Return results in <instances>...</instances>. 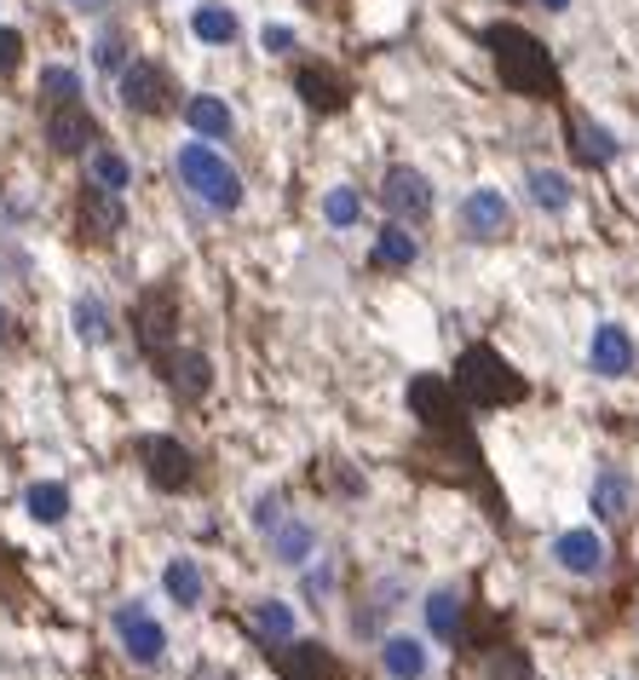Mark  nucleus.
<instances>
[{
  "instance_id": "nucleus-1",
  "label": "nucleus",
  "mask_w": 639,
  "mask_h": 680,
  "mask_svg": "<svg viewBox=\"0 0 639 680\" xmlns=\"http://www.w3.org/2000/svg\"><path fill=\"white\" fill-rule=\"evenodd\" d=\"M490 52H495V70H501V87L519 93V98H553L559 93V76H553V58L548 47L530 36L519 23H495L490 29Z\"/></svg>"
},
{
  "instance_id": "nucleus-2",
  "label": "nucleus",
  "mask_w": 639,
  "mask_h": 680,
  "mask_svg": "<svg viewBox=\"0 0 639 680\" xmlns=\"http://www.w3.org/2000/svg\"><path fill=\"white\" fill-rule=\"evenodd\" d=\"M174 167H179V185H185L196 202H208V208H219V214H237V208H243V174H237V167H230L208 139L179 145Z\"/></svg>"
},
{
  "instance_id": "nucleus-3",
  "label": "nucleus",
  "mask_w": 639,
  "mask_h": 680,
  "mask_svg": "<svg viewBox=\"0 0 639 680\" xmlns=\"http://www.w3.org/2000/svg\"><path fill=\"white\" fill-rule=\"evenodd\" d=\"M455 392L466 404H479V410H490V404H519L530 387H524V376L495 347H466L455 358Z\"/></svg>"
},
{
  "instance_id": "nucleus-4",
  "label": "nucleus",
  "mask_w": 639,
  "mask_h": 680,
  "mask_svg": "<svg viewBox=\"0 0 639 680\" xmlns=\"http://www.w3.org/2000/svg\"><path fill=\"white\" fill-rule=\"evenodd\" d=\"M116 640H121V652L132 658V663H161V652H167V629L150 618V605H139V600H127V605H116Z\"/></svg>"
},
{
  "instance_id": "nucleus-5",
  "label": "nucleus",
  "mask_w": 639,
  "mask_h": 680,
  "mask_svg": "<svg viewBox=\"0 0 639 680\" xmlns=\"http://www.w3.org/2000/svg\"><path fill=\"white\" fill-rule=\"evenodd\" d=\"M272 663H277L283 680H346V663L317 640H283L272 652Z\"/></svg>"
},
{
  "instance_id": "nucleus-6",
  "label": "nucleus",
  "mask_w": 639,
  "mask_h": 680,
  "mask_svg": "<svg viewBox=\"0 0 639 680\" xmlns=\"http://www.w3.org/2000/svg\"><path fill=\"white\" fill-rule=\"evenodd\" d=\"M461 231L473 236V243H501V236L513 231V208H508V196L479 185V191H466L461 202Z\"/></svg>"
},
{
  "instance_id": "nucleus-7",
  "label": "nucleus",
  "mask_w": 639,
  "mask_h": 680,
  "mask_svg": "<svg viewBox=\"0 0 639 680\" xmlns=\"http://www.w3.org/2000/svg\"><path fill=\"white\" fill-rule=\"evenodd\" d=\"M139 456H145V473H150L156 490H190L196 485V462L179 438H145Z\"/></svg>"
},
{
  "instance_id": "nucleus-8",
  "label": "nucleus",
  "mask_w": 639,
  "mask_h": 680,
  "mask_svg": "<svg viewBox=\"0 0 639 680\" xmlns=\"http://www.w3.org/2000/svg\"><path fill=\"white\" fill-rule=\"evenodd\" d=\"M121 105L132 116H161L167 105H174V87H167V70H156V64L132 58L121 70Z\"/></svg>"
},
{
  "instance_id": "nucleus-9",
  "label": "nucleus",
  "mask_w": 639,
  "mask_h": 680,
  "mask_svg": "<svg viewBox=\"0 0 639 680\" xmlns=\"http://www.w3.org/2000/svg\"><path fill=\"white\" fill-rule=\"evenodd\" d=\"M132 323H139V340L150 358H167V347H174V329H179V300L174 289H150L139 300V312H132Z\"/></svg>"
},
{
  "instance_id": "nucleus-10",
  "label": "nucleus",
  "mask_w": 639,
  "mask_h": 680,
  "mask_svg": "<svg viewBox=\"0 0 639 680\" xmlns=\"http://www.w3.org/2000/svg\"><path fill=\"white\" fill-rule=\"evenodd\" d=\"M381 202H386V214L403 225V220H426L432 214V185L426 174H415V167H392L386 185H381Z\"/></svg>"
},
{
  "instance_id": "nucleus-11",
  "label": "nucleus",
  "mask_w": 639,
  "mask_h": 680,
  "mask_svg": "<svg viewBox=\"0 0 639 680\" xmlns=\"http://www.w3.org/2000/svg\"><path fill=\"white\" fill-rule=\"evenodd\" d=\"M553 560H559V571H570V576H599V571H604V536H599L593 525L559 531V536H553Z\"/></svg>"
},
{
  "instance_id": "nucleus-12",
  "label": "nucleus",
  "mask_w": 639,
  "mask_h": 680,
  "mask_svg": "<svg viewBox=\"0 0 639 680\" xmlns=\"http://www.w3.org/2000/svg\"><path fill=\"white\" fill-rule=\"evenodd\" d=\"M121 196L116 191H105V185H87L81 196H76V225H81V236H92V243H110V236L121 231Z\"/></svg>"
},
{
  "instance_id": "nucleus-13",
  "label": "nucleus",
  "mask_w": 639,
  "mask_h": 680,
  "mask_svg": "<svg viewBox=\"0 0 639 680\" xmlns=\"http://www.w3.org/2000/svg\"><path fill=\"white\" fill-rule=\"evenodd\" d=\"M588 363H593V376L622 381L628 369H633V334L622 323H599L593 340H588Z\"/></svg>"
},
{
  "instance_id": "nucleus-14",
  "label": "nucleus",
  "mask_w": 639,
  "mask_h": 680,
  "mask_svg": "<svg viewBox=\"0 0 639 680\" xmlns=\"http://www.w3.org/2000/svg\"><path fill=\"white\" fill-rule=\"evenodd\" d=\"M47 139L58 156H81L98 139V122L87 116V105H58V110H47Z\"/></svg>"
},
{
  "instance_id": "nucleus-15",
  "label": "nucleus",
  "mask_w": 639,
  "mask_h": 680,
  "mask_svg": "<svg viewBox=\"0 0 639 680\" xmlns=\"http://www.w3.org/2000/svg\"><path fill=\"white\" fill-rule=\"evenodd\" d=\"M410 410L426 421V427H455V381H439V376H421L410 381Z\"/></svg>"
},
{
  "instance_id": "nucleus-16",
  "label": "nucleus",
  "mask_w": 639,
  "mask_h": 680,
  "mask_svg": "<svg viewBox=\"0 0 639 680\" xmlns=\"http://www.w3.org/2000/svg\"><path fill=\"white\" fill-rule=\"evenodd\" d=\"M426 629H432V640H466V600L455 594V589H432L426 594Z\"/></svg>"
},
{
  "instance_id": "nucleus-17",
  "label": "nucleus",
  "mask_w": 639,
  "mask_h": 680,
  "mask_svg": "<svg viewBox=\"0 0 639 680\" xmlns=\"http://www.w3.org/2000/svg\"><path fill=\"white\" fill-rule=\"evenodd\" d=\"M381 669H386V680H426V645L415 634H386Z\"/></svg>"
},
{
  "instance_id": "nucleus-18",
  "label": "nucleus",
  "mask_w": 639,
  "mask_h": 680,
  "mask_svg": "<svg viewBox=\"0 0 639 680\" xmlns=\"http://www.w3.org/2000/svg\"><path fill=\"white\" fill-rule=\"evenodd\" d=\"M294 93L306 98L312 110H341L346 105V81L334 76V70H323V64H306V70L294 76Z\"/></svg>"
},
{
  "instance_id": "nucleus-19",
  "label": "nucleus",
  "mask_w": 639,
  "mask_h": 680,
  "mask_svg": "<svg viewBox=\"0 0 639 680\" xmlns=\"http://www.w3.org/2000/svg\"><path fill=\"white\" fill-rule=\"evenodd\" d=\"M161 363H167V381H174L179 398H201V392L214 387V363L201 358V352H167Z\"/></svg>"
},
{
  "instance_id": "nucleus-20",
  "label": "nucleus",
  "mask_w": 639,
  "mask_h": 680,
  "mask_svg": "<svg viewBox=\"0 0 639 680\" xmlns=\"http://www.w3.org/2000/svg\"><path fill=\"white\" fill-rule=\"evenodd\" d=\"M415 254H421V243H415V236L403 231L397 220H392V225H381V231H375V249H368V260H375L381 271H410V265H415Z\"/></svg>"
},
{
  "instance_id": "nucleus-21",
  "label": "nucleus",
  "mask_w": 639,
  "mask_h": 680,
  "mask_svg": "<svg viewBox=\"0 0 639 680\" xmlns=\"http://www.w3.org/2000/svg\"><path fill=\"white\" fill-rule=\"evenodd\" d=\"M628 507H633V479L622 467H604L593 479V514L599 519H628Z\"/></svg>"
},
{
  "instance_id": "nucleus-22",
  "label": "nucleus",
  "mask_w": 639,
  "mask_h": 680,
  "mask_svg": "<svg viewBox=\"0 0 639 680\" xmlns=\"http://www.w3.org/2000/svg\"><path fill=\"white\" fill-rule=\"evenodd\" d=\"M185 122H190L196 139H230V105L214 98V93H196L185 105Z\"/></svg>"
},
{
  "instance_id": "nucleus-23",
  "label": "nucleus",
  "mask_w": 639,
  "mask_h": 680,
  "mask_svg": "<svg viewBox=\"0 0 639 680\" xmlns=\"http://www.w3.org/2000/svg\"><path fill=\"white\" fill-rule=\"evenodd\" d=\"M23 507H29V519H36V525H63V519H70V490H63L58 479H41V485L23 490Z\"/></svg>"
},
{
  "instance_id": "nucleus-24",
  "label": "nucleus",
  "mask_w": 639,
  "mask_h": 680,
  "mask_svg": "<svg viewBox=\"0 0 639 680\" xmlns=\"http://www.w3.org/2000/svg\"><path fill=\"white\" fill-rule=\"evenodd\" d=\"M237 29H243L237 12H230V7H214V0L190 12V36H196V41H208V47H230V41H237Z\"/></svg>"
},
{
  "instance_id": "nucleus-25",
  "label": "nucleus",
  "mask_w": 639,
  "mask_h": 680,
  "mask_svg": "<svg viewBox=\"0 0 639 680\" xmlns=\"http://www.w3.org/2000/svg\"><path fill=\"white\" fill-rule=\"evenodd\" d=\"M161 589H167V600L174 605H185V611H196L201 605V565L196 560H167V571H161Z\"/></svg>"
},
{
  "instance_id": "nucleus-26",
  "label": "nucleus",
  "mask_w": 639,
  "mask_h": 680,
  "mask_svg": "<svg viewBox=\"0 0 639 680\" xmlns=\"http://www.w3.org/2000/svg\"><path fill=\"white\" fill-rule=\"evenodd\" d=\"M312 548H317V531H312L306 519H283V525L272 531V554H277L283 565H306Z\"/></svg>"
},
{
  "instance_id": "nucleus-27",
  "label": "nucleus",
  "mask_w": 639,
  "mask_h": 680,
  "mask_svg": "<svg viewBox=\"0 0 639 680\" xmlns=\"http://www.w3.org/2000/svg\"><path fill=\"white\" fill-rule=\"evenodd\" d=\"M87 185H105V191H127L132 185V162L127 156H116V150H92L87 156Z\"/></svg>"
},
{
  "instance_id": "nucleus-28",
  "label": "nucleus",
  "mask_w": 639,
  "mask_h": 680,
  "mask_svg": "<svg viewBox=\"0 0 639 680\" xmlns=\"http://www.w3.org/2000/svg\"><path fill=\"white\" fill-rule=\"evenodd\" d=\"M530 202L542 214H564L570 208V179L564 174H548V167H530Z\"/></svg>"
},
{
  "instance_id": "nucleus-29",
  "label": "nucleus",
  "mask_w": 639,
  "mask_h": 680,
  "mask_svg": "<svg viewBox=\"0 0 639 680\" xmlns=\"http://www.w3.org/2000/svg\"><path fill=\"white\" fill-rule=\"evenodd\" d=\"M577 162L611 167V162H617V139H611L604 127H593V122H577Z\"/></svg>"
},
{
  "instance_id": "nucleus-30",
  "label": "nucleus",
  "mask_w": 639,
  "mask_h": 680,
  "mask_svg": "<svg viewBox=\"0 0 639 680\" xmlns=\"http://www.w3.org/2000/svg\"><path fill=\"white\" fill-rule=\"evenodd\" d=\"M41 98H47V110L81 105V76L70 70V64H52V70H41Z\"/></svg>"
},
{
  "instance_id": "nucleus-31",
  "label": "nucleus",
  "mask_w": 639,
  "mask_h": 680,
  "mask_svg": "<svg viewBox=\"0 0 639 680\" xmlns=\"http://www.w3.org/2000/svg\"><path fill=\"white\" fill-rule=\"evenodd\" d=\"M76 334L87 340V347H105V340H110V312H105V300H98V294L76 300Z\"/></svg>"
},
{
  "instance_id": "nucleus-32",
  "label": "nucleus",
  "mask_w": 639,
  "mask_h": 680,
  "mask_svg": "<svg viewBox=\"0 0 639 680\" xmlns=\"http://www.w3.org/2000/svg\"><path fill=\"white\" fill-rule=\"evenodd\" d=\"M323 220H328L334 231H352V225L363 220V196H357L352 185H334V191L323 196Z\"/></svg>"
},
{
  "instance_id": "nucleus-33",
  "label": "nucleus",
  "mask_w": 639,
  "mask_h": 680,
  "mask_svg": "<svg viewBox=\"0 0 639 680\" xmlns=\"http://www.w3.org/2000/svg\"><path fill=\"white\" fill-rule=\"evenodd\" d=\"M254 629H259L265 640L283 645V640H294V611H288L283 600H259V605H254Z\"/></svg>"
},
{
  "instance_id": "nucleus-34",
  "label": "nucleus",
  "mask_w": 639,
  "mask_h": 680,
  "mask_svg": "<svg viewBox=\"0 0 639 680\" xmlns=\"http://www.w3.org/2000/svg\"><path fill=\"white\" fill-rule=\"evenodd\" d=\"M490 680H530V658L519 652V645H501V652L490 658Z\"/></svg>"
},
{
  "instance_id": "nucleus-35",
  "label": "nucleus",
  "mask_w": 639,
  "mask_h": 680,
  "mask_svg": "<svg viewBox=\"0 0 639 680\" xmlns=\"http://www.w3.org/2000/svg\"><path fill=\"white\" fill-rule=\"evenodd\" d=\"M92 58H98V70H116V76H121V70H127V41H121V36H105Z\"/></svg>"
},
{
  "instance_id": "nucleus-36",
  "label": "nucleus",
  "mask_w": 639,
  "mask_h": 680,
  "mask_svg": "<svg viewBox=\"0 0 639 680\" xmlns=\"http://www.w3.org/2000/svg\"><path fill=\"white\" fill-rule=\"evenodd\" d=\"M23 64V36L18 29H0V76H12Z\"/></svg>"
},
{
  "instance_id": "nucleus-37",
  "label": "nucleus",
  "mask_w": 639,
  "mask_h": 680,
  "mask_svg": "<svg viewBox=\"0 0 639 680\" xmlns=\"http://www.w3.org/2000/svg\"><path fill=\"white\" fill-rule=\"evenodd\" d=\"M259 41H265V52H277V58H283V52H294V29H288V23H265V36H259Z\"/></svg>"
},
{
  "instance_id": "nucleus-38",
  "label": "nucleus",
  "mask_w": 639,
  "mask_h": 680,
  "mask_svg": "<svg viewBox=\"0 0 639 680\" xmlns=\"http://www.w3.org/2000/svg\"><path fill=\"white\" fill-rule=\"evenodd\" d=\"M254 525H259V531H277V525H283V502L265 496V502L254 507Z\"/></svg>"
},
{
  "instance_id": "nucleus-39",
  "label": "nucleus",
  "mask_w": 639,
  "mask_h": 680,
  "mask_svg": "<svg viewBox=\"0 0 639 680\" xmlns=\"http://www.w3.org/2000/svg\"><path fill=\"white\" fill-rule=\"evenodd\" d=\"M76 12H105V0H76Z\"/></svg>"
},
{
  "instance_id": "nucleus-40",
  "label": "nucleus",
  "mask_w": 639,
  "mask_h": 680,
  "mask_svg": "<svg viewBox=\"0 0 639 680\" xmlns=\"http://www.w3.org/2000/svg\"><path fill=\"white\" fill-rule=\"evenodd\" d=\"M535 7H542V12H564V7H570V0H535Z\"/></svg>"
},
{
  "instance_id": "nucleus-41",
  "label": "nucleus",
  "mask_w": 639,
  "mask_h": 680,
  "mask_svg": "<svg viewBox=\"0 0 639 680\" xmlns=\"http://www.w3.org/2000/svg\"><path fill=\"white\" fill-rule=\"evenodd\" d=\"M0 334H7V312H0Z\"/></svg>"
}]
</instances>
